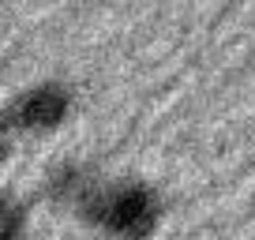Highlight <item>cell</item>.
<instances>
[{
    "label": "cell",
    "instance_id": "2",
    "mask_svg": "<svg viewBox=\"0 0 255 240\" xmlns=\"http://www.w3.org/2000/svg\"><path fill=\"white\" fill-rule=\"evenodd\" d=\"M4 117L15 135L45 139L75 117V87L64 79H34L11 94V102L4 105Z\"/></svg>",
    "mask_w": 255,
    "mask_h": 240
},
{
    "label": "cell",
    "instance_id": "1",
    "mask_svg": "<svg viewBox=\"0 0 255 240\" xmlns=\"http://www.w3.org/2000/svg\"><path fill=\"white\" fill-rule=\"evenodd\" d=\"M75 218L102 240H150L165 222V199L143 176H102Z\"/></svg>",
    "mask_w": 255,
    "mask_h": 240
},
{
    "label": "cell",
    "instance_id": "3",
    "mask_svg": "<svg viewBox=\"0 0 255 240\" xmlns=\"http://www.w3.org/2000/svg\"><path fill=\"white\" fill-rule=\"evenodd\" d=\"M102 173H98L90 161L83 158H60L45 169V180H41V192L45 203L56 210H68V214H79V207L87 203V195L98 188Z\"/></svg>",
    "mask_w": 255,
    "mask_h": 240
},
{
    "label": "cell",
    "instance_id": "5",
    "mask_svg": "<svg viewBox=\"0 0 255 240\" xmlns=\"http://www.w3.org/2000/svg\"><path fill=\"white\" fill-rule=\"evenodd\" d=\"M15 131H11V124H8V117H4V109H0V169L8 165V158L15 154Z\"/></svg>",
    "mask_w": 255,
    "mask_h": 240
},
{
    "label": "cell",
    "instance_id": "4",
    "mask_svg": "<svg viewBox=\"0 0 255 240\" xmlns=\"http://www.w3.org/2000/svg\"><path fill=\"white\" fill-rule=\"evenodd\" d=\"M30 237V203L11 188H0V240Z\"/></svg>",
    "mask_w": 255,
    "mask_h": 240
}]
</instances>
